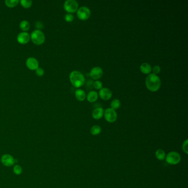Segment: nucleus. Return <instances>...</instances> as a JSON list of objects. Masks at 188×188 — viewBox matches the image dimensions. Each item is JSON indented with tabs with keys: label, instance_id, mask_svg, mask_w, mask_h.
Returning a JSON list of instances; mask_svg holds the SVG:
<instances>
[{
	"label": "nucleus",
	"instance_id": "24",
	"mask_svg": "<svg viewBox=\"0 0 188 188\" xmlns=\"http://www.w3.org/2000/svg\"><path fill=\"white\" fill-rule=\"evenodd\" d=\"M102 87H103V84L102 82H100V81L97 80L93 82V87L95 89H101L102 88Z\"/></svg>",
	"mask_w": 188,
	"mask_h": 188
},
{
	"label": "nucleus",
	"instance_id": "1",
	"mask_svg": "<svg viewBox=\"0 0 188 188\" xmlns=\"http://www.w3.org/2000/svg\"><path fill=\"white\" fill-rule=\"evenodd\" d=\"M146 86L147 89L151 92L157 91L161 86L160 77L153 74H150L146 78Z\"/></svg>",
	"mask_w": 188,
	"mask_h": 188
},
{
	"label": "nucleus",
	"instance_id": "11",
	"mask_svg": "<svg viewBox=\"0 0 188 188\" xmlns=\"http://www.w3.org/2000/svg\"><path fill=\"white\" fill-rule=\"evenodd\" d=\"M30 35L27 32H22L18 34L17 37L18 42L21 44H25L29 42Z\"/></svg>",
	"mask_w": 188,
	"mask_h": 188
},
{
	"label": "nucleus",
	"instance_id": "7",
	"mask_svg": "<svg viewBox=\"0 0 188 188\" xmlns=\"http://www.w3.org/2000/svg\"><path fill=\"white\" fill-rule=\"evenodd\" d=\"M91 14L90 11L87 7H81L77 10V16L78 18L81 20H86L88 19Z\"/></svg>",
	"mask_w": 188,
	"mask_h": 188
},
{
	"label": "nucleus",
	"instance_id": "10",
	"mask_svg": "<svg viewBox=\"0 0 188 188\" xmlns=\"http://www.w3.org/2000/svg\"><path fill=\"white\" fill-rule=\"evenodd\" d=\"M26 66L29 70H36L39 67L38 60L33 57H30L27 59L25 62Z\"/></svg>",
	"mask_w": 188,
	"mask_h": 188
},
{
	"label": "nucleus",
	"instance_id": "26",
	"mask_svg": "<svg viewBox=\"0 0 188 188\" xmlns=\"http://www.w3.org/2000/svg\"><path fill=\"white\" fill-rule=\"evenodd\" d=\"M152 71H153V74L157 75V74H159L160 72V66H158V65H155V66H154V67H153Z\"/></svg>",
	"mask_w": 188,
	"mask_h": 188
},
{
	"label": "nucleus",
	"instance_id": "21",
	"mask_svg": "<svg viewBox=\"0 0 188 188\" xmlns=\"http://www.w3.org/2000/svg\"><path fill=\"white\" fill-rule=\"evenodd\" d=\"M110 105H111V108L113 109L114 110L118 109V108H120V107L121 105L120 101L119 99H114L111 102Z\"/></svg>",
	"mask_w": 188,
	"mask_h": 188
},
{
	"label": "nucleus",
	"instance_id": "12",
	"mask_svg": "<svg viewBox=\"0 0 188 188\" xmlns=\"http://www.w3.org/2000/svg\"><path fill=\"white\" fill-rule=\"evenodd\" d=\"M99 95L102 99L105 100H108L112 98V92L110 89L107 88H102L99 90Z\"/></svg>",
	"mask_w": 188,
	"mask_h": 188
},
{
	"label": "nucleus",
	"instance_id": "3",
	"mask_svg": "<svg viewBox=\"0 0 188 188\" xmlns=\"http://www.w3.org/2000/svg\"><path fill=\"white\" fill-rule=\"evenodd\" d=\"M30 39L35 45H39L42 44L45 40L44 34L40 30L35 29L31 33Z\"/></svg>",
	"mask_w": 188,
	"mask_h": 188
},
{
	"label": "nucleus",
	"instance_id": "29",
	"mask_svg": "<svg viewBox=\"0 0 188 188\" xmlns=\"http://www.w3.org/2000/svg\"><path fill=\"white\" fill-rule=\"evenodd\" d=\"M188 140H186L185 141H184L183 144V150L184 151V152H185L187 154H188Z\"/></svg>",
	"mask_w": 188,
	"mask_h": 188
},
{
	"label": "nucleus",
	"instance_id": "14",
	"mask_svg": "<svg viewBox=\"0 0 188 188\" xmlns=\"http://www.w3.org/2000/svg\"><path fill=\"white\" fill-rule=\"evenodd\" d=\"M75 96L76 99L78 101H83L86 97V92L81 89H77L75 92Z\"/></svg>",
	"mask_w": 188,
	"mask_h": 188
},
{
	"label": "nucleus",
	"instance_id": "17",
	"mask_svg": "<svg viewBox=\"0 0 188 188\" xmlns=\"http://www.w3.org/2000/svg\"><path fill=\"white\" fill-rule=\"evenodd\" d=\"M19 27L23 32L28 31L30 28V23L27 20H22L19 23Z\"/></svg>",
	"mask_w": 188,
	"mask_h": 188
},
{
	"label": "nucleus",
	"instance_id": "2",
	"mask_svg": "<svg viewBox=\"0 0 188 188\" xmlns=\"http://www.w3.org/2000/svg\"><path fill=\"white\" fill-rule=\"evenodd\" d=\"M69 77L71 83L76 88H80L85 83L84 76L78 71L71 72Z\"/></svg>",
	"mask_w": 188,
	"mask_h": 188
},
{
	"label": "nucleus",
	"instance_id": "4",
	"mask_svg": "<svg viewBox=\"0 0 188 188\" xmlns=\"http://www.w3.org/2000/svg\"><path fill=\"white\" fill-rule=\"evenodd\" d=\"M166 162L171 165H175L178 164L180 162L181 157L177 152L172 151L169 152L165 156Z\"/></svg>",
	"mask_w": 188,
	"mask_h": 188
},
{
	"label": "nucleus",
	"instance_id": "28",
	"mask_svg": "<svg viewBox=\"0 0 188 188\" xmlns=\"http://www.w3.org/2000/svg\"><path fill=\"white\" fill-rule=\"evenodd\" d=\"M93 87V82L92 80H88L86 82V87L88 88V89H92Z\"/></svg>",
	"mask_w": 188,
	"mask_h": 188
},
{
	"label": "nucleus",
	"instance_id": "22",
	"mask_svg": "<svg viewBox=\"0 0 188 188\" xmlns=\"http://www.w3.org/2000/svg\"><path fill=\"white\" fill-rule=\"evenodd\" d=\"M20 5H22V6H23L24 8H28L32 6L33 2L31 0H21L20 1Z\"/></svg>",
	"mask_w": 188,
	"mask_h": 188
},
{
	"label": "nucleus",
	"instance_id": "16",
	"mask_svg": "<svg viewBox=\"0 0 188 188\" xmlns=\"http://www.w3.org/2000/svg\"><path fill=\"white\" fill-rule=\"evenodd\" d=\"M140 68V70L141 72L145 74H148L152 71L151 66L149 64L146 63V62L142 64Z\"/></svg>",
	"mask_w": 188,
	"mask_h": 188
},
{
	"label": "nucleus",
	"instance_id": "23",
	"mask_svg": "<svg viewBox=\"0 0 188 188\" xmlns=\"http://www.w3.org/2000/svg\"><path fill=\"white\" fill-rule=\"evenodd\" d=\"M22 168L19 165H15L13 167V172L16 175H20L22 173Z\"/></svg>",
	"mask_w": 188,
	"mask_h": 188
},
{
	"label": "nucleus",
	"instance_id": "6",
	"mask_svg": "<svg viewBox=\"0 0 188 188\" xmlns=\"http://www.w3.org/2000/svg\"><path fill=\"white\" fill-rule=\"evenodd\" d=\"M104 113V118L108 122H114L117 120L118 118V115L115 110L113 109H107Z\"/></svg>",
	"mask_w": 188,
	"mask_h": 188
},
{
	"label": "nucleus",
	"instance_id": "5",
	"mask_svg": "<svg viewBox=\"0 0 188 188\" xmlns=\"http://www.w3.org/2000/svg\"><path fill=\"white\" fill-rule=\"evenodd\" d=\"M65 10L69 13H74L78 8V4L75 0H67L64 5Z\"/></svg>",
	"mask_w": 188,
	"mask_h": 188
},
{
	"label": "nucleus",
	"instance_id": "27",
	"mask_svg": "<svg viewBox=\"0 0 188 188\" xmlns=\"http://www.w3.org/2000/svg\"><path fill=\"white\" fill-rule=\"evenodd\" d=\"M35 72L38 76H42L44 74V70L42 68L38 67V69L35 70Z\"/></svg>",
	"mask_w": 188,
	"mask_h": 188
},
{
	"label": "nucleus",
	"instance_id": "8",
	"mask_svg": "<svg viewBox=\"0 0 188 188\" xmlns=\"http://www.w3.org/2000/svg\"><path fill=\"white\" fill-rule=\"evenodd\" d=\"M1 161L6 167H11L16 162V160L13 157L9 154H5L1 157Z\"/></svg>",
	"mask_w": 188,
	"mask_h": 188
},
{
	"label": "nucleus",
	"instance_id": "13",
	"mask_svg": "<svg viewBox=\"0 0 188 188\" xmlns=\"http://www.w3.org/2000/svg\"><path fill=\"white\" fill-rule=\"evenodd\" d=\"M104 113V109L101 107L95 109L92 112V117L94 118V119L99 120L103 117Z\"/></svg>",
	"mask_w": 188,
	"mask_h": 188
},
{
	"label": "nucleus",
	"instance_id": "30",
	"mask_svg": "<svg viewBox=\"0 0 188 188\" xmlns=\"http://www.w3.org/2000/svg\"><path fill=\"white\" fill-rule=\"evenodd\" d=\"M43 25H42V23L41 22H37L36 23V27L38 29V30H40V29L42 28Z\"/></svg>",
	"mask_w": 188,
	"mask_h": 188
},
{
	"label": "nucleus",
	"instance_id": "9",
	"mask_svg": "<svg viewBox=\"0 0 188 188\" xmlns=\"http://www.w3.org/2000/svg\"><path fill=\"white\" fill-rule=\"evenodd\" d=\"M103 75V71L99 67H94L89 73L90 77L93 80H98Z\"/></svg>",
	"mask_w": 188,
	"mask_h": 188
},
{
	"label": "nucleus",
	"instance_id": "15",
	"mask_svg": "<svg viewBox=\"0 0 188 188\" xmlns=\"http://www.w3.org/2000/svg\"><path fill=\"white\" fill-rule=\"evenodd\" d=\"M98 96V93L95 91H93V90L90 91L87 94V100L89 102L93 103V102H95L97 100Z\"/></svg>",
	"mask_w": 188,
	"mask_h": 188
},
{
	"label": "nucleus",
	"instance_id": "20",
	"mask_svg": "<svg viewBox=\"0 0 188 188\" xmlns=\"http://www.w3.org/2000/svg\"><path fill=\"white\" fill-rule=\"evenodd\" d=\"M6 5L8 7H14L18 4V0H6L5 1Z\"/></svg>",
	"mask_w": 188,
	"mask_h": 188
},
{
	"label": "nucleus",
	"instance_id": "25",
	"mask_svg": "<svg viewBox=\"0 0 188 188\" xmlns=\"http://www.w3.org/2000/svg\"><path fill=\"white\" fill-rule=\"evenodd\" d=\"M74 19V17L71 13H67L65 16V19L67 22H71Z\"/></svg>",
	"mask_w": 188,
	"mask_h": 188
},
{
	"label": "nucleus",
	"instance_id": "18",
	"mask_svg": "<svg viewBox=\"0 0 188 188\" xmlns=\"http://www.w3.org/2000/svg\"><path fill=\"white\" fill-rule=\"evenodd\" d=\"M155 157L160 160H163L165 158V151L162 149H158L155 151Z\"/></svg>",
	"mask_w": 188,
	"mask_h": 188
},
{
	"label": "nucleus",
	"instance_id": "19",
	"mask_svg": "<svg viewBox=\"0 0 188 188\" xmlns=\"http://www.w3.org/2000/svg\"><path fill=\"white\" fill-rule=\"evenodd\" d=\"M102 129L101 127L98 125H93L90 129V133L92 135H98L101 132Z\"/></svg>",
	"mask_w": 188,
	"mask_h": 188
}]
</instances>
